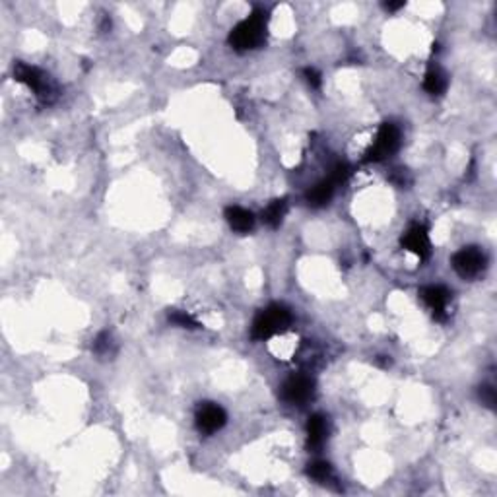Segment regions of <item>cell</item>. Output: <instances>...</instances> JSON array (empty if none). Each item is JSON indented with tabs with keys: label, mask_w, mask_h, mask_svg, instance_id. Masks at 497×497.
Segmentation results:
<instances>
[{
	"label": "cell",
	"mask_w": 497,
	"mask_h": 497,
	"mask_svg": "<svg viewBox=\"0 0 497 497\" xmlns=\"http://www.w3.org/2000/svg\"><path fill=\"white\" fill-rule=\"evenodd\" d=\"M313 393H315V381L309 375H304V373L292 375L282 385V398L287 404H305L313 396Z\"/></svg>",
	"instance_id": "8992f818"
},
{
	"label": "cell",
	"mask_w": 497,
	"mask_h": 497,
	"mask_svg": "<svg viewBox=\"0 0 497 497\" xmlns=\"http://www.w3.org/2000/svg\"><path fill=\"white\" fill-rule=\"evenodd\" d=\"M304 76H305V80H307V84L311 86V88H315V90H319L320 84H322L320 74L317 72V70H315V68H305Z\"/></svg>",
	"instance_id": "ffe728a7"
},
{
	"label": "cell",
	"mask_w": 497,
	"mask_h": 497,
	"mask_svg": "<svg viewBox=\"0 0 497 497\" xmlns=\"http://www.w3.org/2000/svg\"><path fill=\"white\" fill-rule=\"evenodd\" d=\"M196 428L200 433H206V435H212L219 431L226 421H228V414L224 412V408L214 402H203V404L196 408Z\"/></svg>",
	"instance_id": "52a82bcc"
},
{
	"label": "cell",
	"mask_w": 497,
	"mask_h": 497,
	"mask_svg": "<svg viewBox=\"0 0 497 497\" xmlns=\"http://www.w3.org/2000/svg\"><path fill=\"white\" fill-rule=\"evenodd\" d=\"M402 142V136H400V128L393 125V123H385L381 125L379 132L375 136V140L367 148L365 152V161H383L390 158L393 154L398 152Z\"/></svg>",
	"instance_id": "277c9868"
},
{
	"label": "cell",
	"mask_w": 497,
	"mask_h": 497,
	"mask_svg": "<svg viewBox=\"0 0 497 497\" xmlns=\"http://www.w3.org/2000/svg\"><path fill=\"white\" fill-rule=\"evenodd\" d=\"M402 247H404L406 251L418 254L420 259H428L431 253L428 229L423 228V226H412V228L408 229L404 236H402Z\"/></svg>",
	"instance_id": "9c48e42d"
},
{
	"label": "cell",
	"mask_w": 497,
	"mask_h": 497,
	"mask_svg": "<svg viewBox=\"0 0 497 497\" xmlns=\"http://www.w3.org/2000/svg\"><path fill=\"white\" fill-rule=\"evenodd\" d=\"M329 437V421L320 414H313L307 421V445L309 449H320Z\"/></svg>",
	"instance_id": "30bf717a"
},
{
	"label": "cell",
	"mask_w": 497,
	"mask_h": 497,
	"mask_svg": "<svg viewBox=\"0 0 497 497\" xmlns=\"http://www.w3.org/2000/svg\"><path fill=\"white\" fill-rule=\"evenodd\" d=\"M307 476L317 482H327L332 476V466L325 461H315L307 464Z\"/></svg>",
	"instance_id": "9a60e30c"
},
{
	"label": "cell",
	"mask_w": 497,
	"mask_h": 497,
	"mask_svg": "<svg viewBox=\"0 0 497 497\" xmlns=\"http://www.w3.org/2000/svg\"><path fill=\"white\" fill-rule=\"evenodd\" d=\"M423 90L431 95H441L447 90V74L439 67H430L423 78Z\"/></svg>",
	"instance_id": "4fadbf2b"
},
{
	"label": "cell",
	"mask_w": 497,
	"mask_h": 497,
	"mask_svg": "<svg viewBox=\"0 0 497 497\" xmlns=\"http://www.w3.org/2000/svg\"><path fill=\"white\" fill-rule=\"evenodd\" d=\"M385 8H387L388 12H396V10L404 8V2H387Z\"/></svg>",
	"instance_id": "44dd1931"
},
{
	"label": "cell",
	"mask_w": 497,
	"mask_h": 497,
	"mask_svg": "<svg viewBox=\"0 0 497 497\" xmlns=\"http://www.w3.org/2000/svg\"><path fill=\"white\" fill-rule=\"evenodd\" d=\"M286 212H287V203L284 200V198L272 200V203L262 210V222L272 229L280 228V224H282V219H284V216H286Z\"/></svg>",
	"instance_id": "5bb4252c"
},
{
	"label": "cell",
	"mask_w": 497,
	"mask_h": 497,
	"mask_svg": "<svg viewBox=\"0 0 497 497\" xmlns=\"http://www.w3.org/2000/svg\"><path fill=\"white\" fill-rule=\"evenodd\" d=\"M14 80L26 84L29 90H34L35 95L39 97V102L53 103L57 97V90L51 84L49 76H45L39 68L29 67L26 62H16L14 64Z\"/></svg>",
	"instance_id": "3957f363"
},
{
	"label": "cell",
	"mask_w": 497,
	"mask_h": 497,
	"mask_svg": "<svg viewBox=\"0 0 497 497\" xmlns=\"http://www.w3.org/2000/svg\"><path fill=\"white\" fill-rule=\"evenodd\" d=\"M420 297L428 305L437 320L447 317V305L451 301V292L445 286H425L420 290Z\"/></svg>",
	"instance_id": "ba28073f"
},
{
	"label": "cell",
	"mask_w": 497,
	"mask_h": 497,
	"mask_svg": "<svg viewBox=\"0 0 497 497\" xmlns=\"http://www.w3.org/2000/svg\"><path fill=\"white\" fill-rule=\"evenodd\" d=\"M290 325H292V313L287 311L284 305H268L254 317L251 336L253 340H266L278 332L287 330Z\"/></svg>",
	"instance_id": "7a4b0ae2"
},
{
	"label": "cell",
	"mask_w": 497,
	"mask_h": 497,
	"mask_svg": "<svg viewBox=\"0 0 497 497\" xmlns=\"http://www.w3.org/2000/svg\"><path fill=\"white\" fill-rule=\"evenodd\" d=\"M332 194H334V185L330 183L329 179H325V181H320L307 191L305 200L311 208H322V206H327L330 203Z\"/></svg>",
	"instance_id": "7c38bea8"
},
{
	"label": "cell",
	"mask_w": 497,
	"mask_h": 497,
	"mask_svg": "<svg viewBox=\"0 0 497 497\" xmlns=\"http://www.w3.org/2000/svg\"><path fill=\"white\" fill-rule=\"evenodd\" d=\"M350 173H352V171H350V165L344 163V161H340V163H336V165L332 168V171H330L329 181L336 186L340 185V183H344L346 179L350 177Z\"/></svg>",
	"instance_id": "e0dca14e"
},
{
	"label": "cell",
	"mask_w": 497,
	"mask_h": 497,
	"mask_svg": "<svg viewBox=\"0 0 497 497\" xmlns=\"http://www.w3.org/2000/svg\"><path fill=\"white\" fill-rule=\"evenodd\" d=\"M169 320H171L173 325L181 327V329H198V327H200L189 313L179 311V309H173V311L169 313Z\"/></svg>",
	"instance_id": "2e32d148"
},
{
	"label": "cell",
	"mask_w": 497,
	"mask_h": 497,
	"mask_svg": "<svg viewBox=\"0 0 497 497\" xmlns=\"http://www.w3.org/2000/svg\"><path fill=\"white\" fill-rule=\"evenodd\" d=\"M226 219H228L229 228L237 231V233H247L254 226L253 214L241 208V206H228L226 208Z\"/></svg>",
	"instance_id": "8fae6325"
},
{
	"label": "cell",
	"mask_w": 497,
	"mask_h": 497,
	"mask_svg": "<svg viewBox=\"0 0 497 497\" xmlns=\"http://www.w3.org/2000/svg\"><path fill=\"white\" fill-rule=\"evenodd\" d=\"M266 12L262 8H254L253 14L237 24L229 34V45L236 51H251L261 47L266 39Z\"/></svg>",
	"instance_id": "6da1fadb"
},
{
	"label": "cell",
	"mask_w": 497,
	"mask_h": 497,
	"mask_svg": "<svg viewBox=\"0 0 497 497\" xmlns=\"http://www.w3.org/2000/svg\"><path fill=\"white\" fill-rule=\"evenodd\" d=\"M453 268L464 280L476 278L486 268V254L478 247H464L458 253L453 254Z\"/></svg>",
	"instance_id": "5b68a950"
},
{
	"label": "cell",
	"mask_w": 497,
	"mask_h": 497,
	"mask_svg": "<svg viewBox=\"0 0 497 497\" xmlns=\"http://www.w3.org/2000/svg\"><path fill=\"white\" fill-rule=\"evenodd\" d=\"M92 348H93V352H95V354H107V352H109V348H111L109 334L102 332L100 336L93 340Z\"/></svg>",
	"instance_id": "d6986e66"
},
{
	"label": "cell",
	"mask_w": 497,
	"mask_h": 497,
	"mask_svg": "<svg viewBox=\"0 0 497 497\" xmlns=\"http://www.w3.org/2000/svg\"><path fill=\"white\" fill-rule=\"evenodd\" d=\"M478 396H480L482 404H486L488 408H496V390H493V387H489V385H482L480 388H478Z\"/></svg>",
	"instance_id": "ac0fdd59"
}]
</instances>
